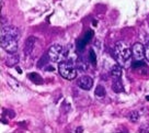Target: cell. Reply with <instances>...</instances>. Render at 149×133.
I'll return each mask as SVG.
<instances>
[{
	"mask_svg": "<svg viewBox=\"0 0 149 133\" xmlns=\"http://www.w3.org/2000/svg\"><path fill=\"white\" fill-rule=\"evenodd\" d=\"M1 48L8 53H15L18 51V40L10 36H1Z\"/></svg>",
	"mask_w": 149,
	"mask_h": 133,
	"instance_id": "obj_4",
	"label": "cell"
},
{
	"mask_svg": "<svg viewBox=\"0 0 149 133\" xmlns=\"http://www.w3.org/2000/svg\"><path fill=\"white\" fill-rule=\"evenodd\" d=\"M0 35L1 36H10V38H14L18 40L20 32H19V30L15 27L3 25V27H1V33H0Z\"/></svg>",
	"mask_w": 149,
	"mask_h": 133,
	"instance_id": "obj_5",
	"label": "cell"
},
{
	"mask_svg": "<svg viewBox=\"0 0 149 133\" xmlns=\"http://www.w3.org/2000/svg\"><path fill=\"white\" fill-rule=\"evenodd\" d=\"M89 61L92 63L93 65L97 64V55H95V53H94L93 50H90V51H89Z\"/></svg>",
	"mask_w": 149,
	"mask_h": 133,
	"instance_id": "obj_17",
	"label": "cell"
},
{
	"mask_svg": "<svg viewBox=\"0 0 149 133\" xmlns=\"http://www.w3.org/2000/svg\"><path fill=\"white\" fill-rule=\"evenodd\" d=\"M92 36H93V31H91V30L87 31L84 36L77 41V48H78V50H82L86 46V44L90 42V40L92 38Z\"/></svg>",
	"mask_w": 149,
	"mask_h": 133,
	"instance_id": "obj_9",
	"label": "cell"
},
{
	"mask_svg": "<svg viewBox=\"0 0 149 133\" xmlns=\"http://www.w3.org/2000/svg\"><path fill=\"white\" fill-rule=\"evenodd\" d=\"M47 58H49V57H48V55H47V54H46V55H44V56L41 58L40 63L37 64V66H38V67H43L44 65H45V64H47V62H45V60H47Z\"/></svg>",
	"mask_w": 149,
	"mask_h": 133,
	"instance_id": "obj_18",
	"label": "cell"
},
{
	"mask_svg": "<svg viewBox=\"0 0 149 133\" xmlns=\"http://www.w3.org/2000/svg\"><path fill=\"white\" fill-rule=\"evenodd\" d=\"M132 50L128 44L124 41H118L114 48V57L117 63L123 67L130 66L132 60Z\"/></svg>",
	"mask_w": 149,
	"mask_h": 133,
	"instance_id": "obj_1",
	"label": "cell"
},
{
	"mask_svg": "<svg viewBox=\"0 0 149 133\" xmlns=\"http://www.w3.org/2000/svg\"><path fill=\"white\" fill-rule=\"evenodd\" d=\"M18 63H19L18 54H15V53H10V55L7 57V60H6V64L10 67H13V66H15Z\"/></svg>",
	"mask_w": 149,
	"mask_h": 133,
	"instance_id": "obj_11",
	"label": "cell"
},
{
	"mask_svg": "<svg viewBox=\"0 0 149 133\" xmlns=\"http://www.w3.org/2000/svg\"><path fill=\"white\" fill-rule=\"evenodd\" d=\"M139 132L149 133V127H148V125H141V127L139 128Z\"/></svg>",
	"mask_w": 149,
	"mask_h": 133,
	"instance_id": "obj_20",
	"label": "cell"
},
{
	"mask_svg": "<svg viewBox=\"0 0 149 133\" xmlns=\"http://www.w3.org/2000/svg\"><path fill=\"white\" fill-rule=\"evenodd\" d=\"M37 44V38H34V36H30L29 38H26L25 41V44H24V53L25 55L29 56L31 55L33 52V50L35 48V45Z\"/></svg>",
	"mask_w": 149,
	"mask_h": 133,
	"instance_id": "obj_8",
	"label": "cell"
},
{
	"mask_svg": "<svg viewBox=\"0 0 149 133\" xmlns=\"http://www.w3.org/2000/svg\"><path fill=\"white\" fill-rule=\"evenodd\" d=\"M94 94H95V96H97L98 98H103V97H105V94H107V91H105V88H104L102 85H99L98 87L95 88V90H94Z\"/></svg>",
	"mask_w": 149,
	"mask_h": 133,
	"instance_id": "obj_15",
	"label": "cell"
},
{
	"mask_svg": "<svg viewBox=\"0 0 149 133\" xmlns=\"http://www.w3.org/2000/svg\"><path fill=\"white\" fill-rule=\"evenodd\" d=\"M110 75H111L112 78L114 79H120L122 76V67L120 64H116V65H113L110 71Z\"/></svg>",
	"mask_w": 149,
	"mask_h": 133,
	"instance_id": "obj_10",
	"label": "cell"
},
{
	"mask_svg": "<svg viewBox=\"0 0 149 133\" xmlns=\"http://www.w3.org/2000/svg\"><path fill=\"white\" fill-rule=\"evenodd\" d=\"M81 131H84V128H82V127H78V128L76 129V132H77V133L81 132Z\"/></svg>",
	"mask_w": 149,
	"mask_h": 133,
	"instance_id": "obj_22",
	"label": "cell"
},
{
	"mask_svg": "<svg viewBox=\"0 0 149 133\" xmlns=\"http://www.w3.org/2000/svg\"><path fill=\"white\" fill-rule=\"evenodd\" d=\"M6 112H8V117L9 118H14L15 117V113H14V111H12V110H5Z\"/></svg>",
	"mask_w": 149,
	"mask_h": 133,
	"instance_id": "obj_21",
	"label": "cell"
},
{
	"mask_svg": "<svg viewBox=\"0 0 149 133\" xmlns=\"http://www.w3.org/2000/svg\"><path fill=\"white\" fill-rule=\"evenodd\" d=\"M77 85L84 90H90L93 86V79L90 76H81L77 80Z\"/></svg>",
	"mask_w": 149,
	"mask_h": 133,
	"instance_id": "obj_7",
	"label": "cell"
},
{
	"mask_svg": "<svg viewBox=\"0 0 149 133\" xmlns=\"http://www.w3.org/2000/svg\"><path fill=\"white\" fill-rule=\"evenodd\" d=\"M112 89H113L114 92L120 94V92H123V91H124V86H123V84L121 83L120 79H114L113 84H112Z\"/></svg>",
	"mask_w": 149,
	"mask_h": 133,
	"instance_id": "obj_13",
	"label": "cell"
},
{
	"mask_svg": "<svg viewBox=\"0 0 149 133\" xmlns=\"http://www.w3.org/2000/svg\"><path fill=\"white\" fill-rule=\"evenodd\" d=\"M139 117H140V114L138 111H133V112L130 113V120L132 122H137V121L139 120Z\"/></svg>",
	"mask_w": 149,
	"mask_h": 133,
	"instance_id": "obj_16",
	"label": "cell"
},
{
	"mask_svg": "<svg viewBox=\"0 0 149 133\" xmlns=\"http://www.w3.org/2000/svg\"><path fill=\"white\" fill-rule=\"evenodd\" d=\"M58 71L63 78L68 80H72L77 77V67L74 66V62L68 60H64L58 63Z\"/></svg>",
	"mask_w": 149,
	"mask_h": 133,
	"instance_id": "obj_2",
	"label": "cell"
},
{
	"mask_svg": "<svg viewBox=\"0 0 149 133\" xmlns=\"http://www.w3.org/2000/svg\"><path fill=\"white\" fill-rule=\"evenodd\" d=\"M17 71H18L19 74H22V69H21V68H19V67H17Z\"/></svg>",
	"mask_w": 149,
	"mask_h": 133,
	"instance_id": "obj_23",
	"label": "cell"
},
{
	"mask_svg": "<svg viewBox=\"0 0 149 133\" xmlns=\"http://www.w3.org/2000/svg\"><path fill=\"white\" fill-rule=\"evenodd\" d=\"M7 81H8V85H9L14 91H21L22 90V86L19 84V81L17 80V79L12 78L11 76H8Z\"/></svg>",
	"mask_w": 149,
	"mask_h": 133,
	"instance_id": "obj_12",
	"label": "cell"
},
{
	"mask_svg": "<svg viewBox=\"0 0 149 133\" xmlns=\"http://www.w3.org/2000/svg\"><path fill=\"white\" fill-rule=\"evenodd\" d=\"M29 79L32 81V83H34V84H36V85H41V84H43V78L37 73H30L28 75Z\"/></svg>",
	"mask_w": 149,
	"mask_h": 133,
	"instance_id": "obj_14",
	"label": "cell"
},
{
	"mask_svg": "<svg viewBox=\"0 0 149 133\" xmlns=\"http://www.w3.org/2000/svg\"><path fill=\"white\" fill-rule=\"evenodd\" d=\"M145 57H146V60L149 62V43L145 46Z\"/></svg>",
	"mask_w": 149,
	"mask_h": 133,
	"instance_id": "obj_19",
	"label": "cell"
},
{
	"mask_svg": "<svg viewBox=\"0 0 149 133\" xmlns=\"http://www.w3.org/2000/svg\"><path fill=\"white\" fill-rule=\"evenodd\" d=\"M146 100H147V101H149V96H147V97H146Z\"/></svg>",
	"mask_w": 149,
	"mask_h": 133,
	"instance_id": "obj_24",
	"label": "cell"
},
{
	"mask_svg": "<svg viewBox=\"0 0 149 133\" xmlns=\"http://www.w3.org/2000/svg\"><path fill=\"white\" fill-rule=\"evenodd\" d=\"M132 55L136 61H141L145 56V48L141 43H135L132 48Z\"/></svg>",
	"mask_w": 149,
	"mask_h": 133,
	"instance_id": "obj_6",
	"label": "cell"
},
{
	"mask_svg": "<svg viewBox=\"0 0 149 133\" xmlns=\"http://www.w3.org/2000/svg\"><path fill=\"white\" fill-rule=\"evenodd\" d=\"M47 55L49 61L54 63H59L64 56V48L61 44H53L49 50L47 51Z\"/></svg>",
	"mask_w": 149,
	"mask_h": 133,
	"instance_id": "obj_3",
	"label": "cell"
}]
</instances>
